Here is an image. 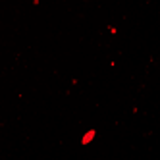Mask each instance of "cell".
Here are the masks:
<instances>
[{"instance_id": "6da1fadb", "label": "cell", "mask_w": 160, "mask_h": 160, "mask_svg": "<svg viewBox=\"0 0 160 160\" xmlns=\"http://www.w3.org/2000/svg\"><path fill=\"white\" fill-rule=\"evenodd\" d=\"M93 137H95V131H89V133H87V135H85V137H83V143H89V141H91Z\"/></svg>"}]
</instances>
